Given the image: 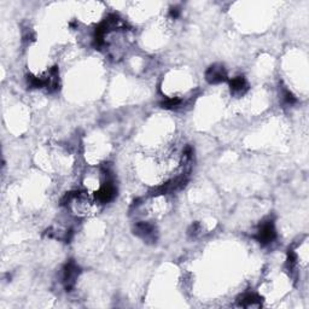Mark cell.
Segmentation results:
<instances>
[{
    "label": "cell",
    "mask_w": 309,
    "mask_h": 309,
    "mask_svg": "<svg viewBox=\"0 0 309 309\" xmlns=\"http://www.w3.org/2000/svg\"><path fill=\"white\" fill-rule=\"evenodd\" d=\"M256 241L262 245H269L277 238V232H275L274 223L272 220H267L261 224L259 231L255 235Z\"/></svg>",
    "instance_id": "cell-1"
},
{
    "label": "cell",
    "mask_w": 309,
    "mask_h": 309,
    "mask_svg": "<svg viewBox=\"0 0 309 309\" xmlns=\"http://www.w3.org/2000/svg\"><path fill=\"white\" fill-rule=\"evenodd\" d=\"M134 233H136L137 236L142 237V238L145 239V241L155 242L157 231H156V227L152 224L142 221V223L136 224V227H134Z\"/></svg>",
    "instance_id": "cell-3"
},
{
    "label": "cell",
    "mask_w": 309,
    "mask_h": 309,
    "mask_svg": "<svg viewBox=\"0 0 309 309\" xmlns=\"http://www.w3.org/2000/svg\"><path fill=\"white\" fill-rule=\"evenodd\" d=\"M80 274V268L74 261H69L63 269V284L67 291H71L76 284Z\"/></svg>",
    "instance_id": "cell-2"
},
{
    "label": "cell",
    "mask_w": 309,
    "mask_h": 309,
    "mask_svg": "<svg viewBox=\"0 0 309 309\" xmlns=\"http://www.w3.org/2000/svg\"><path fill=\"white\" fill-rule=\"evenodd\" d=\"M239 305L241 307L250 308V307H261V299L256 293L248 292L245 295L242 296V298L239 299Z\"/></svg>",
    "instance_id": "cell-6"
},
{
    "label": "cell",
    "mask_w": 309,
    "mask_h": 309,
    "mask_svg": "<svg viewBox=\"0 0 309 309\" xmlns=\"http://www.w3.org/2000/svg\"><path fill=\"white\" fill-rule=\"evenodd\" d=\"M283 100H284V103H286V104H295L296 101H297V99H296V97L295 95L292 94V93H291L289 89H284V92H283Z\"/></svg>",
    "instance_id": "cell-7"
},
{
    "label": "cell",
    "mask_w": 309,
    "mask_h": 309,
    "mask_svg": "<svg viewBox=\"0 0 309 309\" xmlns=\"http://www.w3.org/2000/svg\"><path fill=\"white\" fill-rule=\"evenodd\" d=\"M230 87L231 91L235 94H244L248 91V82L245 77L237 76L230 81Z\"/></svg>",
    "instance_id": "cell-5"
},
{
    "label": "cell",
    "mask_w": 309,
    "mask_h": 309,
    "mask_svg": "<svg viewBox=\"0 0 309 309\" xmlns=\"http://www.w3.org/2000/svg\"><path fill=\"white\" fill-rule=\"evenodd\" d=\"M205 77L211 83L224 82L225 80H227L226 69H225L223 65H212V67L207 70Z\"/></svg>",
    "instance_id": "cell-4"
}]
</instances>
